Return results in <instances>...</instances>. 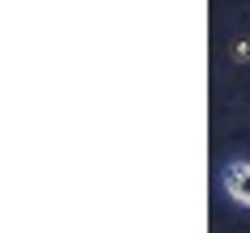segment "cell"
<instances>
[{
	"instance_id": "1",
	"label": "cell",
	"mask_w": 250,
	"mask_h": 233,
	"mask_svg": "<svg viewBox=\"0 0 250 233\" xmlns=\"http://www.w3.org/2000/svg\"><path fill=\"white\" fill-rule=\"evenodd\" d=\"M225 191L237 204H250V161H229L225 166Z\"/></svg>"
},
{
	"instance_id": "2",
	"label": "cell",
	"mask_w": 250,
	"mask_h": 233,
	"mask_svg": "<svg viewBox=\"0 0 250 233\" xmlns=\"http://www.w3.org/2000/svg\"><path fill=\"white\" fill-rule=\"evenodd\" d=\"M233 60H237V64H246V60H250V39H242L233 47Z\"/></svg>"
}]
</instances>
